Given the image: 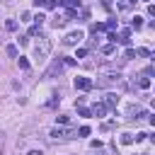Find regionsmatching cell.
Here are the masks:
<instances>
[{"instance_id": "6da1fadb", "label": "cell", "mask_w": 155, "mask_h": 155, "mask_svg": "<svg viewBox=\"0 0 155 155\" xmlns=\"http://www.w3.org/2000/svg\"><path fill=\"white\" fill-rule=\"evenodd\" d=\"M51 53V39L48 36H39V41L34 44V56L36 58H46Z\"/></svg>"}, {"instance_id": "7a4b0ae2", "label": "cell", "mask_w": 155, "mask_h": 155, "mask_svg": "<svg viewBox=\"0 0 155 155\" xmlns=\"http://www.w3.org/2000/svg\"><path fill=\"white\" fill-rule=\"evenodd\" d=\"M111 85H119V87H126L119 73H111V75H104V78H99V80H97V87H111Z\"/></svg>"}, {"instance_id": "3957f363", "label": "cell", "mask_w": 155, "mask_h": 155, "mask_svg": "<svg viewBox=\"0 0 155 155\" xmlns=\"http://www.w3.org/2000/svg\"><path fill=\"white\" fill-rule=\"evenodd\" d=\"M75 136H78V131H65V128H51V133H48L51 140H68Z\"/></svg>"}, {"instance_id": "277c9868", "label": "cell", "mask_w": 155, "mask_h": 155, "mask_svg": "<svg viewBox=\"0 0 155 155\" xmlns=\"http://www.w3.org/2000/svg\"><path fill=\"white\" fill-rule=\"evenodd\" d=\"M63 65H65L63 61H53V63H51V68H48V70L44 73V78H53V75H61V70H63Z\"/></svg>"}, {"instance_id": "5b68a950", "label": "cell", "mask_w": 155, "mask_h": 155, "mask_svg": "<svg viewBox=\"0 0 155 155\" xmlns=\"http://www.w3.org/2000/svg\"><path fill=\"white\" fill-rule=\"evenodd\" d=\"M82 41V31L78 29V31H70L65 39H63V44H68V46H75V44H80Z\"/></svg>"}, {"instance_id": "8992f818", "label": "cell", "mask_w": 155, "mask_h": 155, "mask_svg": "<svg viewBox=\"0 0 155 155\" xmlns=\"http://www.w3.org/2000/svg\"><path fill=\"white\" fill-rule=\"evenodd\" d=\"M75 87L82 90V92H87V90H92V80L90 78H75Z\"/></svg>"}, {"instance_id": "52a82bcc", "label": "cell", "mask_w": 155, "mask_h": 155, "mask_svg": "<svg viewBox=\"0 0 155 155\" xmlns=\"http://www.w3.org/2000/svg\"><path fill=\"white\" fill-rule=\"evenodd\" d=\"M31 2H34V7H48V10H53L58 5V0H31Z\"/></svg>"}, {"instance_id": "ba28073f", "label": "cell", "mask_w": 155, "mask_h": 155, "mask_svg": "<svg viewBox=\"0 0 155 155\" xmlns=\"http://www.w3.org/2000/svg\"><path fill=\"white\" fill-rule=\"evenodd\" d=\"M104 114H107V104H94V107H92V116L102 119Z\"/></svg>"}, {"instance_id": "9c48e42d", "label": "cell", "mask_w": 155, "mask_h": 155, "mask_svg": "<svg viewBox=\"0 0 155 155\" xmlns=\"http://www.w3.org/2000/svg\"><path fill=\"white\" fill-rule=\"evenodd\" d=\"M138 87H143V90H148V87H150V78H148L145 73L138 78Z\"/></svg>"}, {"instance_id": "30bf717a", "label": "cell", "mask_w": 155, "mask_h": 155, "mask_svg": "<svg viewBox=\"0 0 155 155\" xmlns=\"http://www.w3.org/2000/svg\"><path fill=\"white\" fill-rule=\"evenodd\" d=\"M65 22H68V19H65V17H53V19H51V24H53V27H56V29H58V27H63V24H65Z\"/></svg>"}, {"instance_id": "8fae6325", "label": "cell", "mask_w": 155, "mask_h": 155, "mask_svg": "<svg viewBox=\"0 0 155 155\" xmlns=\"http://www.w3.org/2000/svg\"><path fill=\"white\" fill-rule=\"evenodd\" d=\"M116 102H119L116 94H107V107H116Z\"/></svg>"}, {"instance_id": "7c38bea8", "label": "cell", "mask_w": 155, "mask_h": 155, "mask_svg": "<svg viewBox=\"0 0 155 155\" xmlns=\"http://www.w3.org/2000/svg\"><path fill=\"white\" fill-rule=\"evenodd\" d=\"M17 65H19V68H22V70H27V68H29V61H27V58H22V56H19V58H17Z\"/></svg>"}, {"instance_id": "4fadbf2b", "label": "cell", "mask_w": 155, "mask_h": 155, "mask_svg": "<svg viewBox=\"0 0 155 155\" xmlns=\"http://www.w3.org/2000/svg\"><path fill=\"white\" fill-rule=\"evenodd\" d=\"M78 114H80V116H92V111H90L87 107H82V104L78 107Z\"/></svg>"}, {"instance_id": "5bb4252c", "label": "cell", "mask_w": 155, "mask_h": 155, "mask_svg": "<svg viewBox=\"0 0 155 155\" xmlns=\"http://www.w3.org/2000/svg\"><path fill=\"white\" fill-rule=\"evenodd\" d=\"M121 143H124V145L133 143V133H124V136H121Z\"/></svg>"}, {"instance_id": "9a60e30c", "label": "cell", "mask_w": 155, "mask_h": 155, "mask_svg": "<svg viewBox=\"0 0 155 155\" xmlns=\"http://www.w3.org/2000/svg\"><path fill=\"white\" fill-rule=\"evenodd\" d=\"M131 27H133V29H140V27H143V19H140V17H133Z\"/></svg>"}, {"instance_id": "2e32d148", "label": "cell", "mask_w": 155, "mask_h": 155, "mask_svg": "<svg viewBox=\"0 0 155 155\" xmlns=\"http://www.w3.org/2000/svg\"><path fill=\"white\" fill-rule=\"evenodd\" d=\"M5 27H7L10 31H15V29H17V22H15V19H7V22H5Z\"/></svg>"}, {"instance_id": "e0dca14e", "label": "cell", "mask_w": 155, "mask_h": 155, "mask_svg": "<svg viewBox=\"0 0 155 155\" xmlns=\"http://www.w3.org/2000/svg\"><path fill=\"white\" fill-rule=\"evenodd\" d=\"M102 53H107V56H111V53H114V44H107V46L102 48Z\"/></svg>"}, {"instance_id": "ac0fdd59", "label": "cell", "mask_w": 155, "mask_h": 155, "mask_svg": "<svg viewBox=\"0 0 155 155\" xmlns=\"http://www.w3.org/2000/svg\"><path fill=\"white\" fill-rule=\"evenodd\" d=\"M5 51H7V56H12V58H15V56H17V46H12V44H10V46H7V48H5Z\"/></svg>"}, {"instance_id": "d6986e66", "label": "cell", "mask_w": 155, "mask_h": 155, "mask_svg": "<svg viewBox=\"0 0 155 155\" xmlns=\"http://www.w3.org/2000/svg\"><path fill=\"white\" fill-rule=\"evenodd\" d=\"M136 56H138L136 48H126V58H136Z\"/></svg>"}, {"instance_id": "ffe728a7", "label": "cell", "mask_w": 155, "mask_h": 155, "mask_svg": "<svg viewBox=\"0 0 155 155\" xmlns=\"http://www.w3.org/2000/svg\"><path fill=\"white\" fill-rule=\"evenodd\" d=\"M78 133H80V136H90V126H80Z\"/></svg>"}, {"instance_id": "44dd1931", "label": "cell", "mask_w": 155, "mask_h": 155, "mask_svg": "<svg viewBox=\"0 0 155 155\" xmlns=\"http://www.w3.org/2000/svg\"><path fill=\"white\" fill-rule=\"evenodd\" d=\"M87 56V48H78V53H75V58H85Z\"/></svg>"}, {"instance_id": "7402d4cb", "label": "cell", "mask_w": 155, "mask_h": 155, "mask_svg": "<svg viewBox=\"0 0 155 155\" xmlns=\"http://www.w3.org/2000/svg\"><path fill=\"white\" fill-rule=\"evenodd\" d=\"M68 121H70V119H68V116H65V114H61V116H58V124H61V126H65V124H68Z\"/></svg>"}, {"instance_id": "603a6c76", "label": "cell", "mask_w": 155, "mask_h": 155, "mask_svg": "<svg viewBox=\"0 0 155 155\" xmlns=\"http://www.w3.org/2000/svg\"><path fill=\"white\" fill-rule=\"evenodd\" d=\"M65 65H75V58H70V56H65V61H63Z\"/></svg>"}, {"instance_id": "cb8c5ba5", "label": "cell", "mask_w": 155, "mask_h": 155, "mask_svg": "<svg viewBox=\"0 0 155 155\" xmlns=\"http://www.w3.org/2000/svg\"><path fill=\"white\" fill-rule=\"evenodd\" d=\"M148 15H150V17H155V5H148Z\"/></svg>"}, {"instance_id": "d4e9b609", "label": "cell", "mask_w": 155, "mask_h": 155, "mask_svg": "<svg viewBox=\"0 0 155 155\" xmlns=\"http://www.w3.org/2000/svg\"><path fill=\"white\" fill-rule=\"evenodd\" d=\"M27 155H44V153H41V150H29Z\"/></svg>"}, {"instance_id": "484cf974", "label": "cell", "mask_w": 155, "mask_h": 155, "mask_svg": "<svg viewBox=\"0 0 155 155\" xmlns=\"http://www.w3.org/2000/svg\"><path fill=\"white\" fill-rule=\"evenodd\" d=\"M136 2H138V0H128V5H136Z\"/></svg>"}, {"instance_id": "4316f807", "label": "cell", "mask_w": 155, "mask_h": 155, "mask_svg": "<svg viewBox=\"0 0 155 155\" xmlns=\"http://www.w3.org/2000/svg\"><path fill=\"white\" fill-rule=\"evenodd\" d=\"M150 104H153V107H155V97H153V99H150Z\"/></svg>"}, {"instance_id": "83f0119b", "label": "cell", "mask_w": 155, "mask_h": 155, "mask_svg": "<svg viewBox=\"0 0 155 155\" xmlns=\"http://www.w3.org/2000/svg\"><path fill=\"white\" fill-rule=\"evenodd\" d=\"M150 140H153V143H155V133H153V136H150Z\"/></svg>"}]
</instances>
